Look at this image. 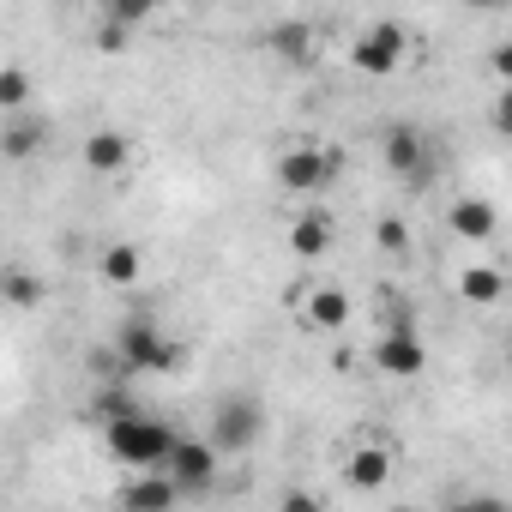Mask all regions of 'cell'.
Here are the masks:
<instances>
[{"instance_id": "1", "label": "cell", "mask_w": 512, "mask_h": 512, "mask_svg": "<svg viewBox=\"0 0 512 512\" xmlns=\"http://www.w3.org/2000/svg\"><path fill=\"white\" fill-rule=\"evenodd\" d=\"M103 440H109V452L127 464V470H169V458H175V446H181V434L163 422V416H121V422H103Z\"/></svg>"}, {"instance_id": "2", "label": "cell", "mask_w": 512, "mask_h": 512, "mask_svg": "<svg viewBox=\"0 0 512 512\" xmlns=\"http://www.w3.org/2000/svg\"><path fill=\"white\" fill-rule=\"evenodd\" d=\"M260 434H266V404L253 398V392L217 398L211 428H205V440H211L217 452H253V446H260Z\"/></svg>"}, {"instance_id": "3", "label": "cell", "mask_w": 512, "mask_h": 512, "mask_svg": "<svg viewBox=\"0 0 512 512\" xmlns=\"http://www.w3.org/2000/svg\"><path fill=\"white\" fill-rule=\"evenodd\" d=\"M115 356H121L127 374H169V368L181 362V350H175L151 320H127V326L115 332Z\"/></svg>"}, {"instance_id": "4", "label": "cell", "mask_w": 512, "mask_h": 512, "mask_svg": "<svg viewBox=\"0 0 512 512\" xmlns=\"http://www.w3.org/2000/svg\"><path fill=\"white\" fill-rule=\"evenodd\" d=\"M404 49H410L404 25L374 19V25H362V37L350 43V67H356V73H368V79H386V73H398V67H404Z\"/></svg>"}, {"instance_id": "5", "label": "cell", "mask_w": 512, "mask_h": 512, "mask_svg": "<svg viewBox=\"0 0 512 512\" xmlns=\"http://www.w3.org/2000/svg\"><path fill=\"white\" fill-rule=\"evenodd\" d=\"M380 157H386V175H398V181H428L434 175V139L410 121H392L380 133Z\"/></svg>"}, {"instance_id": "6", "label": "cell", "mask_w": 512, "mask_h": 512, "mask_svg": "<svg viewBox=\"0 0 512 512\" xmlns=\"http://www.w3.org/2000/svg\"><path fill=\"white\" fill-rule=\"evenodd\" d=\"M374 368H380V374H392V380H416V374L428 368V344L416 338L410 314H398V320L380 332V344H374Z\"/></svg>"}, {"instance_id": "7", "label": "cell", "mask_w": 512, "mask_h": 512, "mask_svg": "<svg viewBox=\"0 0 512 512\" xmlns=\"http://www.w3.org/2000/svg\"><path fill=\"white\" fill-rule=\"evenodd\" d=\"M338 169H344L338 151H326V145H290L284 163H278V181H284L290 193H320V187L338 181Z\"/></svg>"}, {"instance_id": "8", "label": "cell", "mask_w": 512, "mask_h": 512, "mask_svg": "<svg viewBox=\"0 0 512 512\" xmlns=\"http://www.w3.org/2000/svg\"><path fill=\"white\" fill-rule=\"evenodd\" d=\"M217 464H223V452H217L211 440L181 434V446H175V458H169V482H175L181 494H211V488H217Z\"/></svg>"}, {"instance_id": "9", "label": "cell", "mask_w": 512, "mask_h": 512, "mask_svg": "<svg viewBox=\"0 0 512 512\" xmlns=\"http://www.w3.org/2000/svg\"><path fill=\"white\" fill-rule=\"evenodd\" d=\"M115 506H127V512H175L181 506V488L169 482V470H145V476L121 482V500Z\"/></svg>"}, {"instance_id": "10", "label": "cell", "mask_w": 512, "mask_h": 512, "mask_svg": "<svg viewBox=\"0 0 512 512\" xmlns=\"http://www.w3.org/2000/svg\"><path fill=\"white\" fill-rule=\"evenodd\" d=\"M446 229H452L458 241H494L500 211H494L482 193H464V199H452V205H446Z\"/></svg>"}, {"instance_id": "11", "label": "cell", "mask_w": 512, "mask_h": 512, "mask_svg": "<svg viewBox=\"0 0 512 512\" xmlns=\"http://www.w3.org/2000/svg\"><path fill=\"white\" fill-rule=\"evenodd\" d=\"M386 476H392V452H386V440H362V446L344 458V482H350L356 494L386 488Z\"/></svg>"}, {"instance_id": "12", "label": "cell", "mask_w": 512, "mask_h": 512, "mask_svg": "<svg viewBox=\"0 0 512 512\" xmlns=\"http://www.w3.org/2000/svg\"><path fill=\"white\" fill-rule=\"evenodd\" d=\"M97 278L115 284V290H133V284L145 278V253H139L133 241H109V247L97 253Z\"/></svg>"}, {"instance_id": "13", "label": "cell", "mask_w": 512, "mask_h": 512, "mask_svg": "<svg viewBox=\"0 0 512 512\" xmlns=\"http://www.w3.org/2000/svg\"><path fill=\"white\" fill-rule=\"evenodd\" d=\"M302 320H308L314 332H344V320H350V296H344L338 284H308V308H302Z\"/></svg>"}, {"instance_id": "14", "label": "cell", "mask_w": 512, "mask_h": 512, "mask_svg": "<svg viewBox=\"0 0 512 512\" xmlns=\"http://www.w3.org/2000/svg\"><path fill=\"white\" fill-rule=\"evenodd\" d=\"M332 241H338V229H332L326 211H302V217L290 223V253H296V260H326Z\"/></svg>"}, {"instance_id": "15", "label": "cell", "mask_w": 512, "mask_h": 512, "mask_svg": "<svg viewBox=\"0 0 512 512\" xmlns=\"http://www.w3.org/2000/svg\"><path fill=\"white\" fill-rule=\"evenodd\" d=\"M49 139H55V121H43V115H19L7 133H0V151H7L13 163H25V157H37Z\"/></svg>"}, {"instance_id": "16", "label": "cell", "mask_w": 512, "mask_h": 512, "mask_svg": "<svg viewBox=\"0 0 512 512\" xmlns=\"http://www.w3.org/2000/svg\"><path fill=\"white\" fill-rule=\"evenodd\" d=\"M127 157H133V139H127L121 127H97V133L85 139V163H91L97 175H115V169H127Z\"/></svg>"}, {"instance_id": "17", "label": "cell", "mask_w": 512, "mask_h": 512, "mask_svg": "<svg viewBox=\"0 0 512 512\" xmlns=\"http://www.w3.org/2000/svg\"><path fill=\"white\" fill-rule=\"evenodd\" d=\"M458 296H464L470 308H494V302L506 296V278H500L494 266H464V272H458Z\"/></svg>"}, {"instance_id": "18", "label": "cell", "mask_w": 512, "mask_h": 512, "mask_svg": "<svg viewBox=\"0 0 512 512\" xmlns=\"http://www.w3.org/2000/svg\"><path fill=\"white\" fill-rule=\"evenodd\" d=\"M272 49H278V61H290V67H308V61H314V31L290 19V25H278V31H272Z\"/></svg>"}, {"instance_id": "19", "label": "cell", "mask_w": 512, "mask_h": 512, "mask_svg": "<svg viewBox=\"0 0 512 512\" xmlns=\"http://www.w3.org/2000/svg\"><path fill=\"white\" fill-rule=\"evenodd\" d=\"M0 290H7V302H13V308H37V302H43V278H37V272H25V266H13L7 278H0Z\"/></svg>"}, {"instance_id": "20", "label": "cell", "mask_w": 512, "mask_h": 512, "mask_svg": "<svg viewBox=\"0 0 512 512\" xmlns=\"http://www.w3.org/2000/svg\"><path fill=\"white\" fill-rule=\"evenodd\" d=\"M25 103H31V73L19 61H7L0 67V109H25Z\"/></svg>"}, {"instance_id": "21", "label": "cell", "mask_w": 512, "mask_h": 512, "mask_svg": "<svg viewBox=\"0 0 512 512\" xmlns=\"http://www.w3.org/2000/svg\"><path fill=\"white\" fill-rule=\"evenodd\" d=\"M103 19H115V25H145L151 19V0H109V7H103Z\"/></svg>"}, {"instance_id": "22", "label": "cell", "mask_w": 512, "mask_h": 512, "mask_svg": "<svg viewBox=\"0 0 512 512\" xmlns=\"http://www.w3.org/2000/svg\"><path fill=\"white\" fill-rule=\"evenodd\" d=\"M374 241H380L386 253H404V247H410V223H404V217H380V223H374Z\"/></svg>"}, {"instance_id": "23", "label": "cell", "mask_w": 512, "mask_h": 512, "mask_svg": "<svg viewBox=\"0 0 512 512\" xmlns=\"http://www.w3.org/2000/svg\"><path fill=\"white\" fill-rule=\"evenodd\" d=\"M127 43H133V31H127V25H115V19H103V25H97V49H103V55H127Z\"/></svg>"}, {"instance_id": "24", "label": "cell", "mask_w": 512, "mask_h": 512, "mask_svg": "<svg viewBox=\"0 0 512 512\" xmlns=\"http://www.w3.org/2000/svg\"><path fill=\"white\" fill-rule=\"evenodd\" d=\"M488 127L512 139V85H500V91H494V103H488Z\"/></svg>"}, {"instance_id": "25", "label": "cell", "mask_w": 512, "mask_h": 512, "mask_svg": "<svg viewBox=\"0 0 512 512\" xmlns=\"http://www.w3.org/2000/svg\"><path fill=\"white\" fill-rule=\"evenodd\" d=\"M446 512H512L500 494H464V500H452Z\"/></svg>"}, {"instance_id": "26", "label": "cell", "mask_w": 512, "mask_h": 512, "mask_svg": "<svg viewBox=\"0 0 512 512\" xmlns=\"http://www.w3.org/2000/svg\"><path fill=\"white\" fill-rule=\"evenodd\" d=\"M278 512H326V506H320V494H314V488H290V494L278 500Z\"/></svg>"}, {"instance_id": "27", "label": "cell", "mask_w": 512, "mask_h": 512, "mask_svg": "<svg viewBox=\"0 0 512 512\" xmlns=\"http://www.w3.org/2000/svg\"><path fill=\"white\" fill-rule=\"evenodd\" d=\"M488 67H494V73H500V79L512 85V37H506V43H500V49L488 55Z\"/></svg>"}, {"instance_id": "28", "label": "cell", "mask_w": 512, "mask_h": 512, "mask_svg": "<svg viewBox=\"0 0 512 512\" xmlns=\"http://www.w3.org/2000/svg\"><path fill=\"white\" fill-rule=\"evenodd\" d=\"M109 512H127V506H109Z\"/></svg>"}]
</instances>
